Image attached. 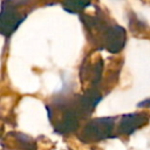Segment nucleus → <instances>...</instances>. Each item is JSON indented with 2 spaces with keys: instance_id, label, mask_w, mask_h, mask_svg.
<instances>
[{
  "instance_id": "f257e3e1",
  "label": "nucleus",
  "mask_w": 150,
  "mask_h": 150,
  "mask_svg": "<svg viewBox=\"0 0 150 150\" xmlns=\"http://www.w3.org/2000/svg\"><path fill=\"white\" fill-rule=\"evenodd\" d=\"M30 0H4L0 13V27L4 36H9L23 22L28 12L23 8Z\"/></svg>"
},
{
  "instance_id": "f03ea898",
  "label": "nucleus",
  "mask_w": 150,
  "mask_h": 150,
  "mask_svg": "<svg viewBox=\"0 0 150 150\" xmlns=\"http://www.w3.org/2000/svg\"><path fill=\"white\" fill-rule=\"evenodd\" d=\"M115 121H116L115 117L94 118L84 125L82 132L80 134V138L87 143L110 138V137H112Z\"/></svg>"
},
{
  "instance_id": "7ed1b4c3",
  "label": "nucleus",
  "mask_w": 150,
  "mask_h": 150,
  "mask_svg": "<svg viewBox=\"0 0 150 150\" xmlns=\"http://www.w3.org/2000/svg\"><path fill=\"white\" fill-rule=\"evenodd\" d=\"M127 35L124 28L121 26L110 22V25L107 27L103 36L101 38V41L97 46V48L107 49L111 54H116L121 52L125 45Z\"/></svg>"
},
{
  "instance_id": "20e7f679",
  "label": "nucleus",
  "mask_w": 150,
  "mask_h": 150,
  "mask_svg": "<svg viewBox=\"0 0 150 150\" xmlns=\"http://www.w3.org/2000/svg\"><path fill=\"white\" fill-rule=\"evenodd\" d=\"M149 122V116L145 112H132L125 114L121 117L118 124V134L131 135L137 129L142 128Z\"/></svg>"
},
{
  "instance_id": "39448f33",
  "label": "nucleus",
  "mask_w": 150,
  "mask_h": 150,
  "mask_svg": "<svg viewBox=\"0 0 150 150\" xmlns=\"http://www.w3.org/2000/svg\"><path fill=\"white\" fill-rule=\"evenodd\" d=\"M129 27H130V30L132 32V34L136 36L145 38V36H149V34H150L149 26L142 19H139L135 13H130Z\"/></svg>"
},
{
  "instance_id": "423d86ee",
  "label": "nucleus",
  "mask_w": 150,
  "mask_h": 150,
  "mask_svg": "<svg viewBox=\"0 0 150 150\" xmlns=\"http://www.w3.org/2000/svg\"><path fill=\"white\" fill-rule=\"evenodd\" d=\"M61 4L64 11L74 14H80L91 5V0H62Z\"/></svg>"
},
{
  "instance_id": "0eeeda50",
  "label": "nucleus",
  "mask_w": 150,
  "mask_h": 150,
  "mask_svg": "<svg viewBox=\"0 0 150 150\" xmlns=\"http://www.w3.org/2000/svg\"><path fill=\"white\" fill-rule=\"evenodd\" d=\"M15 135H16V138L20 142L23 150H35V143L30 137H28L23 134H18V132Z\"/></svg>"
},
{
  "instance_id": "6e6552de",
  "label": "nucleus",
  "mask_w": 150,
  "mask_h": 150,
  "mask_svg": "<svg viewBox=\"0 0 150 150\" xmlns=\"http://www.w3.org/2000/svg\"><path fill=\"white\" fill-rule=\"evenodd\" d=\"M138 108H150V98H146L137 104Z\"/></svg>"
},
{
  "instance_id": "1a4fd4ad",
  "label": "nucleus",
  "mask_w": 150,
  "mask_h": 150,
  "mask_svg": "<svg viewBox=\"0 0 150 150\" xmlns=\"http://www.w3.org/2000/svg\"><path fill=\"white\" fill-rule=\"evenodd\" d=\"M117 1H118V0H117Z\"/></svg>"
}]
</instances>
